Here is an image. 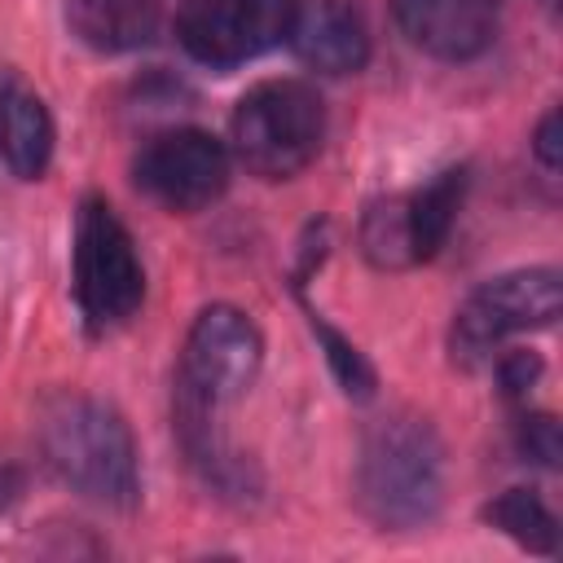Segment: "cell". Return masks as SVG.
Returning a JSON list of instances; mask_svg holds the SVG:
<instances>
[{"label":"cell","mask_w":563,"mask_h":563,"mask_svg":"<svg viewBox=\"0 0 563 563\" xmlns=\"http://www.w3.org/2000/svg\"><path fill=\"white\" fill-rule=\"evenodd\" d=\"M136 185L167 211H202L229 185V154L211 132L172 128L136 154Z\"/></svg>","instance_id":"cell-8"},{"label":"cell","mask_w":563,"mask_h":563,"mask_svg":"<svg viewBox=\"0 0 563 563\" xmlns=\"http://www.w3.org/2000/svg\"><path fill=\"white\" fill-rule=\"evenodd\" d=\"M484 519L532 554H554L559 550V523H554L550 506L528 488H506L497 501L484 506Z\"/></svg>","instance_id":"cell-14"},{"label":"cell","mask_w":563,"mask_h":563,"mask_svg":"<svg viewBox=\"0 0 563 563\" xmlns=\"http://www.w3.org/2000/svg\"><path fill=\"white\" fill-rule=\"evenodd\" d=\"M356 497L383 528H418L444 497V449L422 418L378 422L356 462Z\"/></svg>","instance_id":"cell-2"},{"label":"cell","mask_w":563,"mask_h":563,"mask_svg":"<svg viewBox=\"0 0 563 563\" xmlns=\"http://www.w3.org/2000/svg\"><path fill=\"white\" fill-rule=\"evenodd\" d=\"M66 22L97 53H132L158 31V0H66Z\"/></svg>","instance_id":"cell-12"},{"label":"cell","mask_w":563,"mask_h":563,"mask_svg":"<svg viewBox=\"0 0 563 563\" xmlns=\"http://www.w3.org/2000/svg\"><path fill=\"white\" fill-rule=\"evenodd\" d=\"M519 449H523L532 462H541V466H559V457H563L559 422H554L550 413H532V418H523V422H519Z\"/></svg>","instance_id":"cell-17"},{"label":"cell","mask_w":563,"mask_h":563,"mask_svg":"<svg viewBox=\"0 0 563 563\" xmlns=\"http://www.w3.org/2000/svg\"><path fill=\"white\" fill-rule=\"evenodd\" d=\"M286 40L299 53V62H308L321 75H352L369 57L365 22L343 0H308V4H295V18H290Z\"/></svg>","instance_id":"cell-10"},{"label":"cell","mask_w":563,"mask_h":563,"mask_svg":"<svg viewBox=\"0 0 563 563\" xmlns=\"http://www.w3.org/2000/svg\"><path fill=\"white\" fill-rule=\"evenodd\" d=\"M563 308V282L554 268H519L484 282L453 317V356L479 361L488 356L506 334L541 330Z\"/></svg>","instance_id":"cell-5"},{"label":"cell","mask_w":563,"mask_h":563,"mask_svg":"<svg viewBox=\"0 0 563 563\" xmlns=\"http://www.w3.org/2000/svg\"><path fill=\"white\" fill-rule=\"evenodd\" d=\"M75 295L97 325L128 321L145 295V268L132 233L106 198H84L75 220Z\"/></svg>","instance_id":"cell-4"},{"label":"cell","mask_w":563,"mask_h":563,"mask_svg":"<svg viewBox=\"0 0 563 563\" xmlns=\"http://www.w3.org/2000/svg\"><path fill=\"white\" fill-rule=\"evenodd\" d=\"M400 31L431 57H479L497 35V0H391Z\"/></svg>","instance_id":"cell-9"},{"label":"cell","mask_w":563,"mask_h":563,"mask_svg":"<svg viewBox=\"0 0 563 563\" xmlns=\"http://www.w3.org/2000/svg\"><path fill=\"white\" fill-rule=\"evenodd\" d=\"M537 374H541V356L537 352H506L497 361V383H501L506 396H528Z\"/></svg>","instance_id":"cell-18"},{"label":"cell","mask_w":563,"mask_h":563,"mask_svg":"<svg viewBox=\"0 0 563 563\" xmlns=\"http://www.w3.org/2000/svg\"><path fill=\"white\" fill-rule=\"evenodd\" d=\"M325 136V106L303 79L255 84L233 110L238 163L260 180H286L303 172Z\"/></svg>","instance_id":"cell-3"},{"label":"cell","mask_w":563,"mask_h":563,"mask_svg":"<svg viewBox=\"0 0 563 563\" xmlns=\"http://www.w3.org/2000/svg\"><path fill=\"white\" fill-rule=\"evenodd\" d=\"M40 453L75 493L128 510L136 501V444L128 422L97 396L57 391L35 418Z\"/></svg>","instance_id":"cell-1"},{"label":"cell","mask_w":563,"mask_h":563,"mask_svg":"<svg viewBox=\"0 0 563 563\" xmlns=\"http://www.w3.org/2000/svg\"><path fill=\"white\" fill-rule=\"evenodd\" d=\"M0 158L22 180H40L53 158V119L40 92L9 66H0Z\"/></svg>","instance_id":"cell-11"},{"label":"cell","mask_w":563,"mask_h":563,"mask_svg":"<svg viewBox=\"0 0 563 563\" xmlns=\"http://www.w3.org/2000/svg\"><path fill=\"white\" fill-rule=\"evenodd\" d=\"M462 189H466V172H444V176H435L431 185L405 194L409 238H413L418 264L431 260V255L444 246V238H449V229H453V220H457V207H462Z\"/></svg>","instance_id":"cell-13"},{"label":"cell","mask_w":563,"mask_h":563,"mask_svg":"<svg viewBox=\"0 0 563 563\" xmlns=\"http://www.w3.org/2000/svg\"><path fill=\"white\" fill-rule=\"evenodd\" d=\"M295 0H180L176 35L202 66H242L286 40Z\"/></svg>","instance_id":"cell-7"},{"label":"cell","mask_w":563,"mask_h":563,"mask_svg":"<svg viewBox=\"0 0 563 563\" xmlns=\"http://www.w3.org/2000/svg\"><path fill=\"white\" fill-rule=\"evenodd\" d=\"M312 330L321 334V343H325V356H330V369H334V378L343 383V391L365 400V396L374 391V369L365 365V356H361V352H356V347H352L343 334H334L325 321H317V317H312Z\"/></svg>","instance_id":"cell-16"},{"label":"cell","mask_w":563,"mask_h":563,"mask_svg":"<svg viewBox=\"0 0 563 563\" xmlns=\"http://www.w3.org/2000/svg\"><path fill=\"white\" fill-rule=\"evenodd\" d=\"M361 251L378 268H409V264H418L413 238H409L405 194L400 198H383V202H374L365 211V220H361Z\"/></svg>","instance_id":"cell-15"},{"label":"cell","mask_w":563,"mask_h":563,"mask_svg":"<svg viewBox=\"0 0 563 563\" xmlns=\"http://www.w3.org/2000/svg\"><path fill=\"white\" fill-rule=\"evenodd\" d=\"M264 365V339L242 308L211 303L198 312L185 339L180 387H189L207 405H229L251 391Z\"/></svg>","instance_id":"cell-6"},{"label":"cell","mask_w":563,"mask_h":563,"mask_svg":"<svg viewBox=\"0 0 563 563\" xmlns=\"http://www.w3.org/2000/svg\"><path fill=\"white\" fill-rule=\"evenodd\" d=\"M559 128H563V119H559V110H550V114L541 119V128H537V141H532L537 158H541L550 172L563 163V136H559Z\"/></svg>","instance_id":"cell-19"}]
</instances>
